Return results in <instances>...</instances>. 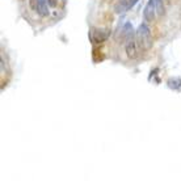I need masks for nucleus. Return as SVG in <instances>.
Instances as JSON below:
<instances>
[{
    "label": "nucleus",
    "instance_id": "20e7f679",
    "mask_svg": "<svg viewBox=\"0 0 181 181\" xmlns=\"http://www.w3.org/2000/svg\"><path fill=\"white\" fill-rule=\"evenodd\" d=\"M156 16H158V13H156V9H155V5H154L152 0H148V3L146 4V7H144V9H143V19L150 23V21H154Z\"/></svg>",
    "mask_w": 181,
    "mask_h": 181
},
{
    "label": "nucleus",
    "instance_id": "0eeeda50",
    "mask_svg": "<svg viewBox=\"0 0 181 181\" xmlns=\"http://www.w3.org/2000/svg\"><path fill=\"white\" fill-rule=\"evenodd\" d=\"M154 5H155V9H156V13L158 16H161L164 13V5H163V2L161 0H152Z\"/></svg>",
    "mask_w": 181,
    "mask_h": 181
},
{
    "label": "nucleus",
    "instance_id": "6e6552de",
    "mask_svg": "<svg viewBox=\"0 0 181 181\" xmlns=\"http://www.w3.org/2000/svg\"><path fill=\"white\" fill-rule=\"evenodd\" d=\"M168 87L172 89H179L181 87V80L180 79H171V80L168 81Z\"/></svg>",
    "mask_w": 181,
    "mask_h": 181
},
{
    "label": "nucleus",
    "instance_id": "f257e3e1",
    "mask_svg": "<svg viewBox=\"0 0 181 181\" xmlns=\"http://www.w3.org/2000/svg\"><path fill=\"white\" fill-rule=\"evenodd\" d=\"M135 38L140 50H148L152 46V37H151L150 28L146 24H140L135 32Z\"/></svg>",
    "mask_w": 181,
    "mask_h": 181
},
{
    "label": "nucleus",
    "instance_id": "39448f33",
    "mask_svg": "<svg viewBox=\"0 0 181 181\" xmlns=\"http://www.w3.org/2000/svg\"><path fill=\"white\" fill-rule=\"evenodd\" d=\"M137 2H138V0H119L114 7L115 13H125L126 11L133 8V7L137 4Z\"/></svg>",
    "mask_w": 181,
    "mask_h": 181
},
{
    "label": "nucleus",
    "instance_id": "7ed1b4c3",
    "mask_svg": "<svg viewBox=\"0 0 181 181\" xmlns=\"http://www.w3.org/2000/svg\"><path fill=\"white\" fill-rule=\"evenodd\" d=\"M140 51V48L137 42V38H135V34L133 37H130L127 41H126V54L130 59H135L138 57V54Z\"/></svg>",
    "mask_w": 181,
    "mask_h": 181
},
{
    "label": "nucleus",
    "instance_id": "423d86ee",
    "mask_svg": "<svg viewBox=\"0 0 181 181\" xmlns=\"http://www.w3.org/2000/svg\"><path fill=\"white\" fill-rule=\"evenodd\" d=\"M48 0H38L37 4V12L41 16H48L49 14V8H48Z\"/></svg>",
    "mask_w": 181,
    "mask_h": 181
},
{
    "label": "nucleus",
    "instance_id": "1a4fd4ad",
    "mask_svg": "<svg viewBox=\"0 0 181 181\" xmlns=\"http://www.w3.org/2000/svg\"><path fill=\"white\" fill-rule=\"evenodd\" d=\"M37 4H38V0H30V5L33 9L37 8Z\"/></svg>",
    "mask_w": 181,
    "mask_h": 181
},
{
    "label": "nucleus",
    "instance_id": "9d476101",
    "mask_svg": "<svg viewBox=\"0 0 181 181\" xmlns=\"http://www.w3.org/2000/svg\"><path fill=\"white\" fill-rule=\"evenodd\" d=\"M48 3H49V5L50 7H57V0H48Z\"/></svg>",
    "mask_w": 181,
    "mask_h": 181
},
{
    "label": "nucleus",
    "instance_id": "f03ea898",
    "mask_svg": "<svg viewBox=\"0 0 181 181\" xmlns=\"http://www.w3.org/2000/svg\"><path fill=\"white\" fill-rule=\"evenodd\" d=\"M110 30L106 28H92L89 32V38L93 43H103L109 38Z\"/></svg>",
    "mask_w": 181,
    "mask_h": 181
}]
</instances>
